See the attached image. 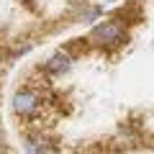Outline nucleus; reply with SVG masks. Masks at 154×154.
I'll use <instances>...</instances> for the list:
<instances>
[{
    "label": "nucleus",
    "mask_w": 154,
    "mask_h": 154,
    "mask_svg": "<svg viewBox=\"0 0 154 154\" xmlns=\"http://www.w3.org/2000/svg\"><path fill=\"white\" fill-rule=\"evenodd\" d=\"M98 16H100V8H98V5H95V8H88V11L82 13V21H85V23H93Z\"/></svg>",
    "instance_id": "obj_5"
},
{
    "label": "nucleus",
    "mask_w": 154,
    "mask_h": 154,
    "mask_svg": "<svg viewBox=\"0 0 154 154\" xmlns=\"http://www.w3.org/2000/svg\"><path fill=\"white\" fill-rule=\"evenodd\" d=\"M72 62H75V59H72L69 51H54V54L44 62V69H46V75L59 77V75H64V72L72 67Z\"/></svg>",
    "instance_id": "obj_3"
},
{
    "label": "nucleus",
    "mask_w": 154,
    "mask_h": 154,
    "mask_svg": "<svg viewBox=\"0 0 154 154\" xmlns=\"http://www.w3.org/2000/svg\"><path fill=\"white\" fill-rule=\"evenodd\" d=\"M105 3H116V0H105Z\"/></svg>",
    "instance_id": "obj_6"
},
{
    "label": "nucleus",
    "mask_w": 154,
    "mask_h": 154,
    "mask_svg": "<svg viewBox=\"0 0 154 154\" xmlns=\"http://www.w3.org/2000/svg\"><path fill=\"white\" fill-rule=\"evenodd\" d=\"M44 105V98L31 88H21L16 95H13V110L16 116H23V118H31V116L38 113V108Z\"/></svg>",
    "instance_id": "obj_2"
},
{
    "label": "nucleus",
    "mask_w": 154,
    "mask_h": 154,
    "mask_svg": "<svg viewBox=\"0 0 154 154\" xmlns=\"http://www.w3.org/2000/svg\"><path fill=\"white\" fill-rule=\"evenodd\" d=\"M26 154H49V144L41 136H28L26 139Z\"/></svg>",
    "instance_id": "obj_4"
},
{
    "label": "nucleus",
    "mask_w": 154,
    "mask_h": 154,
    "mask_svg": "<svg viewBox=\"0 0 154 154\" xmlns=\"http://www.w3.org/2000/svg\"><path fill=\"white\" fill-rule=\"evenodd\" d=\"M126 38H128L126 26L118 18H110V21H100L98 26H93L88 41L95 44V46H100V49H116V46L126 44Z\"/></svg>",
    "instance_id": "obj_1"
}]
</instances>
